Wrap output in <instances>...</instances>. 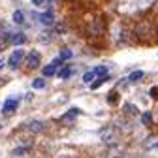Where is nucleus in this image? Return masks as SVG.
I'll use <instances>...</instances> for the list:
<instances>
[{
	"instance_id": "1",
	"label": "nucleus",
	"mask_w": 158,
	"mask_h": 158,
	"mask_svg": "<svg viewBox=\"0 0 158 158\" xmlns=\"http://www.w3.org/2000/svg\"><path fill=\"white\" fill-rule=\"evenodd\" d=\"M23 58H25V51H23V49H15V51L10 55V58H8V66L15 70L19 64H21Z\"/></svg>"
},
{
	"instance_id": "2",
	"label": "nucleus",
	"mask_w": 158,
	"mask_h": 158,
	"mask_svg": "<svg viewBox=\"0 0 158 158\" xmlns=\"http://www.w3.org/2000/svg\"><path fill=\"white\" fill-rule=\"evenodd\" d=\"M17 106H19V98H15V96H10L8 100L2 104V113H13V111L17 109Z\"/></svg>"
},
{
	"instance_id": "3",
	"label": "nucleus",
	"mask_w": 158,
	"mask_h": 158,
	"mask_svg": "<svg viewBox=\"0 0 158 158\" xmlns=\"http://www.w3.org/2000/svg\"><path fill=\"white\" fill-rule=\"evenodd\" d=\"M62 62H64V60H62L60 56H58V58H55V60H53L51 64H47V66L44 68V75H45V77H49V75H55V73H56V66H60Z\"/></svg>"
},
{
	"instance_id": "4",
	"label": "nucleus",
	"mask_w": 158,
	"mask_h": 158,
	"mask_svg": "<svg viewBox=\"0 0 158 158\" xmlns=\"http://www.w3.org/2000/svg\"><path fill=\"white\" fill-rule=\"evenodd\" d=\"M27 66H28L30 70H34V68H38V66H40V55H38L36 51L28 53V62H27Z\"/></svg>"
},
{
	"instance_id": "5",
	"label": "nucleus",
	"mask_w": 158,
	"mask_h": 158,
	"mask_svg": "<svg viewBox=\"0 0 158 158\" xmlns=\"http://www.w3.org/2000/svg\"><path fill=\"white\" fill-rule=\"evenodd\" d=\"M38 19H40V23L42 25H53V21H55V17H53V13L51 11H45V13H40L38 15Z\"/></svg>"
},
{
	"instance_id": "6",
	"label": "nucleus",
	"mask_w": 158,
	"mask_h": 158,
	"mask_svg": "<svg viewBox=\"0 0 158 158\" xmlns=\"http://www.w3.org/2000/svg\"><path fill=\"white\" fill-rule=\"evenodd\" d=\"M72 72H73V68H72V66H62L56 73H58V77H60V79H68V77L72 75Z\"/></svg>"
},
{
	"instance_id": "7",
	"label": "nucleus",
	"mask_w": 158,
	"mask_h": 158,
	"mask_svg": "<svg viewBox=\"0 0 158 158\" xmlns=\"http://www.w3.org/2000/svg\"><path fill=\"white\" fill-rule=\"evenodd\" d=\"M79 113H81L79 109H70L66 115H62V121H64V123H72V121H73V118H75Z\"/></svg>"
},
{
	"instance_id": "8",
	"label": "nucleus",
	"mask_w": 158,
	"mask_h": 158,
	"mask_svg": "<svg viewBox=\"0 0 158 158\" xmlns=\"http://www.w3.org/2000/svg\"><path fill=\"white\" fill-rule=\"evenodd\" d=\"M13 23H17V25H23V23H25V13H23L21 10L13 11Z\"/></svg>"
},
{
	"instance_id": "9",
	"label": "nucleus",
	"mask_w": 158,
	"mask_h": 158,
	"mask_svg": "<svg viewBox=\"0 0 158 158\" xmlns=\"http://www.w3.org/2000/svg\"><path fill=\"white\" fill-rule=\"evenodd\" d=\"M25 34H21V32H17V34H13L11 36V42L15 44V45H21V44H25Z\"/></svg>"
},
{
	"instance_id": "10",
	"label": "nucleus",
	"mask_w": 158,
	"mask_h": 158,
	"mask_svg": "<svg viewBox=\"0 0 158 158\" xmlns=\"http://www.w3.org/2000/svg\"><path fill=\"white\" fill-rule=\"evenodd\" d=\"M96 77H98L96 72H94V70H89V72H85V75H83V81H85V83H92Z\"/></svg>"
},
{
	"instance_id": "11",
	"label": "nucleus",
	"mask_w": 158,
	"mask_h": 158,
	"mask_svg": "<svg viewBox=\"0 0 158 158\" xmlns=\"http://www.w3.org/2000/svg\"><path fill=\"white\" fill-rule=\"evenodd\" d=\"M27 128H30L32 132H42L44 124H42V123H38V121H32V123H28V124H27Z\"/></svg>"
},
{
	"instance_id": "12",
	"label": "nucleus",
	"mask_w": 158,
	"mask_h": 158,
	"mask_svg": "<svg viewBox=\"0 0 158 158\" xmlns=\"http://www.w3.org/2000/svg\"><path fill=\"white\" fill-rule=\"evenodd\" d=\"M143 75H145V73H143L141 70H135V72H132V73H130V77H128V79H130V81H139V79H143Z\"/></svg>"
},
{
	"instance_id": "13",
	"label": "nucleus",
	"mask_w": 158,
	"mask_h": 158,
	"mask_svg": "<svg viewBox=\"0 0 158 158\" xmlns=\"http://www.w3.org/2000/svg\"><path fill=\"white\" fill-rule=\"evenodd\" d=\"M44 87H45V79L44 77H38V79L32 81V89H44Z\"/></svg>"
},
{
	"instance_id": "14",
	"label": "nucleus",
	"mask_w": 158,
	"mask_h": 158,
	"mask_svg": "<svg viewBox=\"0 0 158 158\" xmlns=\"http://www.w3.org/2000/svg\"><path fill=\"white\" fill-rule=\"evenodd\" d=\"M151 121H152V113H151V111H145V113L141 115V123H143V124H151Z\"/></svg>"
},
{
	"instance_id": "15",
	"label": "nucleus",
	"mask_w": 158,
	"mask_h": 158,
	"mask_svg": "<svg viewBox=\"0 0 158 158\" xmlns=\"http://www.w3.org/2000/svg\"><path fill=\"white\" fill-rule=\"evenodd\" d=\"M107 79H109V75H104L102 79H98V81H94V83L90 85V89H92V90H96V89H98V87H100L102 83H106V81H107Z\"/></svg>"
},
{
	"instance_id": "16",
	"label": "nucleus",
	"mask_w": 158,
	"mask_h": 158,
	"mask_svg": "<svg viewBox=\"0 0 158 158\" xmlns=\"http://www.w3.org/2000/svg\"><path fill=\"white\" fill-rule=\"evenodd\" d=\"M94 72H96V75H107L109 73L107 66H98V68H94Z\"/></svg>"
},
{
	"instance_id": "17",
	"label": "nucleus",
	"mask_w": 158,
	"mask_h": 158,
	"mask_svg": "<svg viewBox=\"0 0 158 158\" xmlns=\"http://www.w3.org/2000/svg\"><path fill=\"white\" fill-rule=\"evenodd\" d=\"M58 56H60L62 60H68V58H72V51H70V49H62Z\"/></svg>"
},
{
	"instance_id": "18",
	"label": "nucleus",
	"mask_w": 158,
	"mask_h": 158,
	"mask_svg": "<svg viewBox=\"0 0 158 158\" xmlns=\"http://www.w3.org/2000/svg\"><path fill=\"white\" fill-rule=\"evenodd\" d=\"M124 111H126V113H132V115H135V113H137V109H135L132 104H124Z\"/></svg>"
},
{
	"instance_id": "19",
	"label": "nucleus",
	"mask_w": 158,
	"mask_h": 158,
	"mask_svg": "<svg viewBox=\"0 0 158 158\" xmlns=\"http://www.w3.org/2000/svg\"><path fill=\"white\" fill-rule=\"evenodd\" d=\"M151 96L154 98V100H158V87H152L151 89Z\"/></svg>"
},
{
	"instance_id": "20",
	"label": "nucleus",
	"mask_w": 158,
	"mask_h": 158,
	"mask_svg": "<svg viewBox=\"0 0 158 158\" xmlns=\"http://www.w3.org/2000/svg\"><path fill=\"white\" fill-rule=\"evenodd\" d=\"M13 152H15V154H25V152H27V147H19V149H15Z\"/></svg>"
},
{
	"instance_id": "21",
	"label": "nucleus",
	"mask_w": 158,
	"mask_h": 158,
	"mask_svg": "<svg viewBox=\"0 0 158 158\" xmlns=\"http://www.w3.org/2000/svg\"><path fill=\"white\" fill-rule=\"evenodd\" d=\"M107 100H109V102H115V100H117V94H115V92H113V94H109Z\"/></svg>"
},
{
	"instance_id": "22",
	"label": "nucleus",
	"mask_w": 158,
	"mask_h": 158,
	"mask_svg": "<svg viewBox=\"0 0 158 158\" xmlns=\"http://www.w3.org/2000/svg\"><path fill=\"white\" fill-rule=\"evenodd\" d=\"M32 4H34V6H42L44 0H32Z\"/></svg>"
},
{
	"instance_id": "23",
	"label": "nucleus",
	"mask_w": 158,
	"mask_h": 158,
	"mask_svg": "<svg viewBox=\"0 0 158 158\" xmlns=\"http://www.w3.org/2000/svg\"><path fill=\"white\" fill-rule=\"evenodd\" d=\"M2 66H4V58H0V70H2Z\"/></svg>"
}]
</instances>
